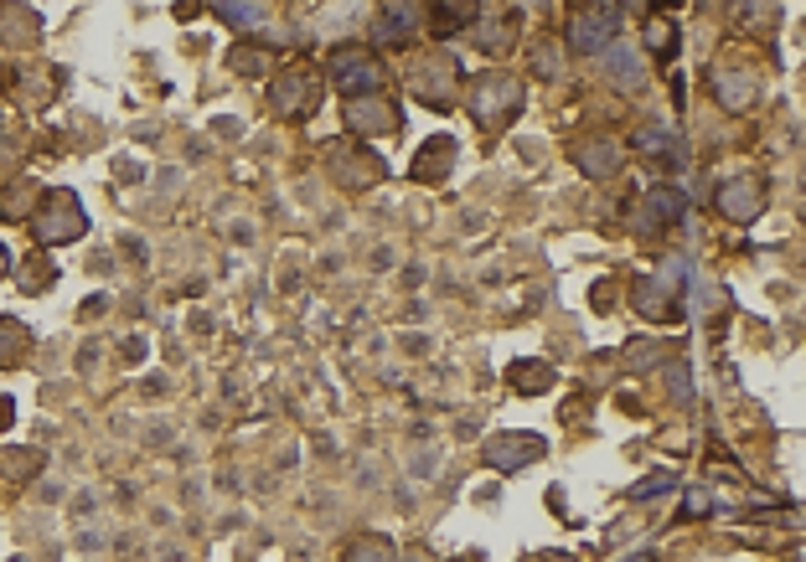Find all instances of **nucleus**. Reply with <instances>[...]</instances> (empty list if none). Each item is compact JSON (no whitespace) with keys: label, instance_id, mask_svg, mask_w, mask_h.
I'll list each match as a JSON object with an SVG mask.
<instances>
[{"label":"nucleus","instance_id":"11","mask_svg":"<svg viewBox=\"0 0 806 562\" xmlns=\"http://www.w3.org/2000/svg\"><path fill=\"white\" fill-rule=\"evenodd\" d=\"M683 217H688V196L677 192V186H651L641 212H636V228L647 237H657V233H667V228H677Z\"/></svg>","mask_w":806,"mask_h":562},{"label":"nucleus","instance_id":"35","mask_svg":"<svg viewBox=\"0 0 806 562\" xmlns=\"http://www.w3.org/2000/svg\"><path fill=\"white\" fill-rule=\"evenodd\" d=\"M657 356H662V346H651V341H647V346L630 351V362H636V367H641V362H657Z\"/></svg>","mask_w":806,"mask_h":562},{"label":"nucleus","instance_id":"2","mask_svg":"<svg viewBox=\"0 0 806 562\" xmlns=\"http://www.w3.org/2000/svg\"><path fill=\"white\" fill-rule=\"evenodd\" d=\"M621 37V11L610 0H585L569 21V52L574 58H600L610 41Z\"/></svg>","mask_w":806,"mask_h":562},{"label":"nucleus","instance_id":"7","mask_svg":"<svg viewBox=\"0 0 806 562\" xmlns=\"http://www.w3.org/2000/svg\"><path fill=\"white\" fill-rule=\"evenodd\" d=\"M630 150L647 156L651 166H667V171H683V166H688V145H683V135H677L672 119H651V124H641V130L630 135Z\"/></svg>","mask_w":806,"mask_h":562},{"label":"nucleus","instance_id":"30","mask_svg":"<svg viewBox=\"0 0 806 562\" xmlns=\"http://www.w3.org/2000/svg\"><path fill=\"white\" fill-rule=\"evenodd\" d=\"M228 68L243 73V78H264V68H269V62H264L258 47H233V52H228Z\"/></svg>","mask_w":806,"mask_h":562},{"label":"nucleus","instance_id":"34","mask_svg":"<svg viewBox=\"0 0 806 562\" xmlns=\"http://www.w3.org/2000/svg\"><path fill=\"white\" fill-rule=\"evenodd\" d=\"M538 73H549V78H558V73H564V58H558V47H549V41L538 47Z\"/></svg>","mask_w":806,"mask_h":562},{"label":"nucleus","instance_id":"5","mask_svg":"<svg viewBox=\"0 0 806 562\" xmlns=\"http://www.w3.org/2000/svg\"><path fill=\"white\" fill-rule=\"evenodd\" d=\"M326 166H332V175L347 192H362V186H373V181L388 175V166H383L373 150L352 145V139H332V145H326Z\"/></svg>","mask_w":806,"mask_h":562},{"label":"nucleus","instance_id":"8","mask_svg":"<svg viewBox=\"0 0 806 562\" xmlns=\"http://www.w3.org/2000/svg\"><path fill=\"white\" fill-rule=\"evenodd\" d=\"M269 103H275L279 119L315 114V103H321V78L305 73V68H290V73H279V78L269 83Z\"/></svg>","mask_w":806,"mask_h":562},{"label":"nucleus","instance_id":"20","mask_svg":"<svg viewBox=\"0 0 806 562\" xmlns=\"http://www.w3.org/2000/svg\"><path fill=\"white\" fill-rule=\"evenodd\" d=\"M713 98L739 114V109H749V103L760 98V83L749 78V73H719V78H713Z\"/></svg>","mask_w":806,"mask_h":562},{"label":"nucleus","instance_id":"14","mask_svg":"<svg viewBox=\"0 0 806 562\" xmlns=\"http://www.w3.org/2000/svg\"><path fill=\"white\" fill-rule=\"evenodd\" d=\"M605 68H610V83L621 88V94H636L641 83H647V62H641V52L630 47V41H610L605 52Z\"/></svg>","mask_w":806,"mask_h":562},{"label":"nucleus","instance_id":"26","mask_svg":"<svg viewBox=\"0 0 806 562\" xmlns=\"http://www.w3.org/2000/svg\"><path fill=\"white\" fill-rule=\"evenodd\" d=\"M0 32H5V41H16V47H32V41H37V16L16 5V11L0 16Z\"/></svg>","mask_w":806,"mask_h":562},{"label":"nucleus","instance_id":"39","mask_svg":"<svg viewBox=\"0 0 806 562\" xmlns=\"http://www.w3.org/2000/svg\"><path fill=\"white\" fill-rule=\"evenodd\" d=\"M621 562H657V552H630V558H621Z\"/></svg>","mask_w":806,"mask_h":562},{"label":"nucleus","instance_id":"33","mask_svg":"<svg viewBox=\"0 0 806 562\" xmlns=\"http://www.w3.org/2000/svg\"><path fill=\"white\" fill-rule=\"evenodd\" d=\"M708 511H713V490H703V485H693L688 490V501H683V516H708Z\"/></svg>","mask_w":806,"mask_h":562},{"label":"nucleus","instance_id":"16","mask_svg":"<svg viewBox=\"0 0 806 562\" xmlns=\"http://www.w3.org/2000/svg\"><path fill=\"white\" fill-rule=\"evenodd\" d=\"M450 166H455V139L450 135H434V139H424V150L413 156V181H445L450 175Z\"/></svg>","mask_w":806,"mask_h":562},{"label":"nucleus","instance_id":"17","mask_svg":"<svg viewBox=\"0 0 806 562\" xmlns=\"http://www.w3.org/2000/svg\"><path fill=\"white\" fill-rule=\"evenodd\" d=\"M621 160H626V145H621V139H610V135H600V139H590V145L579 150V171L594 175V181H610V175L621 171Z\"/></svg>","mask_w":806,"mask_h":562},{"label":"nucleus","instance_id":"38","mask_svg":"<svg viewBox=\"0 0 806 562\" xmlns=\"http://www.w3.org/2000/svg\"><path fill=\"white\" fill-rule=\"evenodd\" d=\"M5 273H11V248L0 243V279H5Z\"/></svg>","mask_w":806,"mask_h":562},{"label":"nucleus","instance_id":"29","mask_svg":"<svg viewBox=\"0 0 806 562\" xmlns=\"http://www.w3.org/2000/svg\"><path fill=\"white\" fill-rule=\"evenodd\" d=\"M217 16L233 21V26H258V21H264V11H258L254 0H217Z\"/></svg>","mask_w":806,"mask_h":562},{"label":"nucleus","instance_id":"4","mask_svg":"<svg viewBox=\"0 0 806 562\" xmlns=\"http://www.w3.org/2000/svg\"><path fill=\"white\" fill-rule=\"evenodd\" d=\"M332 83L341 88V98L383 94V62L368 47H336L332 52Z\"/></svg>","mask_w":806,"mask_h":562},{"label":"nucleus","instance_id":"37","mask_svg":"<svg viewBox=\"0 0 806 562\" xmlns=\"http://www.w3.org/2000/svg\"><path fill=\"white\" fill-rule=\"evenodd\" d=\"M11 418H16V403H11V398H0V428H11Z\"/></svg>","mask_w":806,"mask_h":562},{"label":"nucleus","instance_id":"15","mask_svg":"<svg viewBox=\"0 0 806 562\" xmlns=\"http://www.w3.org/2000/svg\"><path fill=\"white\" fill-rule=\"evenodd\" d=\"M630 305L647 315V320H677V315H683V294H672L662 279H636Z\"/></svg>","mask_w":806,"mask_h":562},{"label":"nucleus","instance_id":"19","mask_svg":"<svg viewBox=\"0 0 806 562\" xmlns=\"http://www.w3.org/2000/svg\"><path fill=\"white\" fill-rule=\"evenodd\" d=\"M507 382H512V392H522V398H538V392H549L553 382H558V371H553L549 362H512V367H507Z\"/></svg>","mask_w":806,"mask_h":562},{"label":"nucleus","instance_id":"22","mask_svg":"<svg viewBox=\"0 0 806 562\" xmlns=\"http://www.w3.org/2000/svg\"><path fill=\"white\" fill-rule=\"evenodd\" d=\"M476 5L481 0H434V32L450 37L460 26H476Z\"/></svg>","mask_w":806,"mask_h":562},{"label":"nucleus","instance_id":"28","mask_svg":"<svg viewBox=\"0 0 806 562\" xmlns=\"http://www.w3.org/2000/svg\"><path fill=\"white\" fill-rule=\"evenodd\" d=\"M47 279H52V258H47V253H37V258H26V264H21V290H26V294L47 290Z\"/></svg>","mask_w":806,"mask_h":562},{"label":"nucleus","instance_id":"9","mask_svg":"<svg viewBox=\"0 0 806 562\" xmlns=\"http://www.w3.org/2000/svg\"><path fill=\"white\" fill-rule=\"evenodd\" d=\"M543 439L538 433H492L486 439V449H481V460L492 469H507V475H517V469H528L532 460H543Z\"/></svg>","mask_w":806,"mask_h":562},{"label":"nucleus","instance_id":"18","mask_svg":"<svg viewBox=\"0 0 806 562\" xmlns=\"http://www.w3.org/2000/svg\"><path fill=\"white\" fill-rule=\"evenodd\" d=\"M476 47L486 52V58H502L517 47V16H492V21H476Z\"/></svg>","mask_w":806,"mask_h":562},{"label":"nucleus","instance_id":"24","mask_svg":"<svg viewBox=\"0 0 806 562\" xmlns=\"http://www.w3.org/2000/svg\"><path fill=\"white\" fill-rule=\"evenodd\" d=\"M341 562H398V547L388 542V537H357V542L341 552Z\"/></svg>","mask_w":806,"mask_h":562},{"label":"nucleus","instance_id":"31","mask_svg":"<svg viewBox=\"0 0 806 562\" xmlns=\"http://www.w3.org/2000/svg\"><path fill=\"white\" fill-rule=\"evenodd\" d=\"M667 392H672V403H677V407H693V371H688V362H672Z\"/></svg>","mask_w":806,"mask_h":562},{"label":"nucleus","instance_id":"1","mask_svg":"<svg viewBox=\"0 0 806 562\" xmlns=\"http://www.w3.org/2000/svg\"><path fill=\"white\" fill-rule=\"evenodd\" d=\"M517 109H522V78H512V73H486V78L471 83V119L481 130L512 124Z\"/></svg>","mask_w":806,"mask_h":562},{"label":"nucleus","instance_id":"41","mask_svg":"<svg viewBox=\"0 0 806 562\" xmlns=\"http://www.w3.org/2000/svg\"><path fill=\"white\" fill-rule=\"evenodd\" d=\"M543 562H569V558H543Z\"/></svg>","mask_w":806,"mask_h":562},{"label":"nucleus","instance_id":"3","mask_svg":"<svg viewBox=\"0 0 806 562\" xmlns=\"http://www.w3.org/2000/svg\"><path fill=\"white\" fill-rule=\"evenodd\" d=\"M32 228H37V243H79L88 233V212H83V201L73 192H47L41 196L37 217H32Z\"/></svg>","mask_w":806,"mask_h":562},{"label":"nucleus","instance_id":"10","mask_svg":"<svg viewBox=\"0 0 806 562\" xmlns=\"http://www.w3.org/2000/svg\"><path fill=\"white\" fill-rule=\"evenodd\" d=\"M424 26V0H383L373 21V37L388 41V47H404V41L419 37Z\"/></svg>","mask_w":806,"mask_h":562},{"label":"nucleus","instance_id":"32","mask_svg":"<svg viewBox=\"0 0 806 562\" xmlns=\"http://www.w3.org/2000/svg\"><path fill=\"white\" fill-rule=\"evenodd\" d=\"M37 469H41V454H37V449L5 454V475H11V480H26V475H37Z\"/></svg>","mask_w":806,"mask_h":562},{"label":"nucleus","instance_id":"25","mask_svg":"<svg viewBox=\"0 0 806 562\" xmlns=\"http://www.w3.org/2000/svg\"><path fill=\"white\" fill-rule=\"evenodd\" d=\"M32 196H37V186H32V181L5 186V192H0V222H21V217H32Z\"/></svg>","mask_w":806,"mask_h":562},{"label":"nucleus","instance_id":"13","mask_svg":"<svg viewBox=\"0 0 806 562\" xmlns=\"http://www.w3.org/2000/svg\"><path fill=\"white\" fill-rule=\"evenodd\" d=\"M719 212L729 222H755V217L766 212V186L755 181V175H734L719 186Z\"/></svg>","mask_w":806,"mask_h":562},{"label":"nucleus","instance_id":"6","mask_svg":"<svg viewBox=\"0 0 806 562\" xmlns=\"http://www.w3.org/2000/svg\"><path fill=\"white\" fill-rule=\"evenodd\" d=\"M455 58H445V52H430V58H419L409 68V88H413V98H424L430 109H450L455 103Z\"/></svg>","mask_w":806,"mask_h":562},{"label":"nucleus","instance_id":"21","mask_svg":"<svg viewBox=\"0 0 806 562\" xmlns=\"http://www.w3.org/2000/svg\"><path fill=\"white\" fill-rule=\"evenodd\" d=\"M677 47H683V32H677V21L672 16H651L647 21V52L657 62H672L677 58Z\"/></svg>","mask_w":806,"mask_h":562},{"label":"nucleus","instance_id":"27","mask_svg":"<svg viewBox=\"0 0 806 562\" xmlns=\"http://www.w3.org/2000/svg\"><path fill=\"white\" fill-rule=\"evenodd\" d=\"M667 490H677V475L672 469H651V475H641V480L630 485V501H657Z\"/></svg>","mask_w":806,"mask_h":562},{"label":"nucleus","instance_id":"40","mask_svg":"<svg viewBox=\"0 0 806 562\" xmlns=\"http://www.w3.org/2000/svg\"><path fill=\"white\" fill-rule=\"evenodd\" d=\"M404 562H434V558H430V552H409V558H404Z\"/></svg>","mask_w":806,"mask_h":562},{"label":"nucleus","instance_id":"36","mask_svg":"<svg viewBox=\"0 0 806 562\" xmlns=\"http://www.w3.org/2000/svg\"><path fill=\"white\" fill-rule=\"evenodd\" d=\"M594 305H600V310H610V305H615V290H610V284H600V290H594Z\"/></svg>","mask_w":806,"mask_h":562},{"label":"nucleus","instance_id":"12","mask_svg":"<svg viewBox=\"0 0 806 562\" xmlns=\"http://www.w3.org/2000/svg\"><path fill=\"white\" fill-rule=\"evenodd\" d=\"M347 130L362 139H373V135H394L398 130V109L388 103L383 94H362V98H347Z\"/></svg>","mask_w":806,"mask_h":562},{"label":"nucleus","instance_id":"23","mask_svg":"<svg viewBox=\"0 0 806 562\" xmlns=\"http://www.w3.org/2000/svg\"><path fill=\"white\" fill-rule=\"evenodd\" d=\"M26 351H32V330L11 320V315H0V367H16L26 362Z\"/></svg>","mask_w":806,"mask_h":562}]
</instances>
